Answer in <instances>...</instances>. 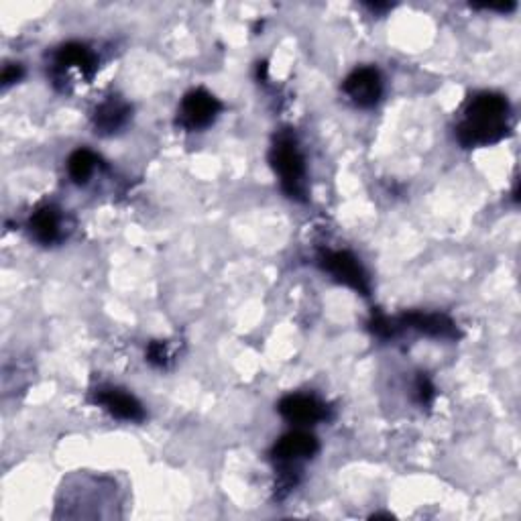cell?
Segmentation results:
<instances>
[{"label":"cell","instance_id":"9a60e30c","mask_svg":"<svg viewBox=\"0 0 521 521\" xmlns=\"http://www.w3.org/2000/svg\"><path fill=\"white\" fill-rule=\"evenodd\" d=\"M147 361L153 367H165L169 361V353H167V342L163 340H153L147 346Z\"/></svg>","mask_w":521,"mask_h":521},{"label":"cell","instance_id":"7c38bea8","mask_svg":"<svg viewBox=\"0 0 521 521\" xmlns=\"http://www.w3.org/2000/svg\"><path fill=\"white\" fill-rule=\"evenodd\" d=\"M29 233L41 245H53L62 239V216L55 206H41L29 218Z\"/></svg>","mask_w":521,"mask_h":521},{"label":"cell","instance_id":"9c48e42d","mask_svg":"<svg viewBox=\"0 0 521 521\" xmlns=\"http://www.w3.org/2000/svg\"><path fill=\"white\" fill-rule=\"evenodd\" d=\"M277 410L289 424H296V426H314L328 418L326 405L318 397L304 395V393L285 395L279 401Z\"/></svg>","mask_w":521,"mask_h":521},{"label":"cell","instance_id":"8992f818","mask_svg":"<svg viewBox=\"0 0 521 521\" xmlns=\"http://www.w3.org/2000/svg\"><path fill=\"white\" fill-rule=\"evenodd\" d=\"M342 92L359 108H373L383 96V78L377 68H357L342 82Z\"/></svg>","mask_w":521,"mask_h":521},{"label":"cell","instance_id":"30bf717a","mask_svg":"<svg viewBox=\"0 0 521 521\" xmlns=\"http://www.w3.org/2000/svg\"><path fill=\"white\" fill-rule=\"evenodd\" d=\"M391 326H393V334H395L397 328H412V330H418V332L432 336V338H444V340L458 338L456 324L444 314L410 312V314H403L397 322L391 320Z\"/></svg>","mask_w":521,"mask_h":521},{"label":"cell","instance_id":"5b68a950","mask_svg":"<svg viewBox=\"0 0 521 521\" xmlns=\"http://www.w3.org/2000/svg\"><path fill=\"white\" fill-rule=\"evenodd\" d=\"M70 70H78V74L86 80H92V76L98 70V57L96 53L84 45V43H66L53 53V66H51V78L53 84L60 86L66 80V74Z\"/></svg>","mask_w":521,"mask_h":521},{"label":"cell","instance_id":"ba28073f","mask_svg":"<svg viewBox=\"0 0 521 521\" xmlns=\"http://www.w3.org/2000/svg\"><path fill=\"white\" fill-rule=\"evenodd\" d=\"M94 403L106 410L112 418L123 420V422H143L145 410L135 395L121 387H98L94 391Z\"/></svg>","mask_w":521,"mask_h":521},{"label":"cell","instance_id":"7a4b0ae2","mask_svg":"<svg viewBox=\"0 0 521 521\" xmlns=\"http://www.w3.org/2000/svg\"><path fill=\"white\" fill-rule=\"evenodd\" d=\"M269 161L279 176L281 190L287 198L306 202L308 182H306V159L300 151L296 137L289 131H281L269 151Z\"/></svg>","mask_w":521,"mask_h":521},{"label":"cell","instance_id":"6da1fadb","mask_svg":"<svg viewBox=\"0 0 521 521\" xmlns=\"http://www.w3.org/2000/svg\"><path fill=\"white\" fill-rule=\"evenodd\" d=\"M511 131V108L497 92L475 94L462 112L456 139L462 147H487L503 141Z\"/></svg>","mask_w":521,"mask_h":521},{"label":"cell","instance_id":"5bb4252c","mask_svg":"<svg viewBox=\"0 0 521 521\" xmlns=\"http://www.w3.org/2000/svg\"><path fill=\"white\" fill-rule=\"evenodd\" d=\"M414 389H416V399H418V403H420V405H426V408H430L434 397H436V387H434V383L422 373V375L416 379Z\"/></svg>","mask_w":521,"mask_h":521},{"label":"cell","instance_id":"52a82bcc","mask_svg":"<svg viewBox=\"0 0 521 521\" xmlns=\"http://www.w3.org/2000/svg\"><path fill=\"white\" fill-rule=\"evenodd\" d=\"M318 450H320V444H318L316 436H312L310 432H304V430H294V432L281 436L275 442L271 456L279 467H298L300 462L314 458L318 454Z\"/></svg>","mask_w":521,"mask_h":521},{"label":"cell","instance_id":"277c9868","mask_svg":"<svg viewBox=\"0 0 521 521\" xmlns=\"http://www.w3.org/2000/svg\"><path fill=\"white\" fill-rule=\"evenodd\" d=\"M222 110V102L204 88L190 90L178 108V127L186 131L208 129Z\"/></svg>","mask_w":521,"mask_h":521},{"label":"cell","instance_id":"4fadbf2b","mask_svg":"<svg viewBox=\"0 0 521 521\" xmlns=\"http://www.w3.org/2000/svg\"><path fill=\"white\" fill-rule=\"evenodd\" d=\"M98 165V157L90 151V149H78L70 155L68 159V173L74 184L84 186L90 182V178L94 176Z\"/></svg>","mask_w":521,"mask_h":521},{"label":"cell","instance_id":"8fae6325","mask_svg":"<svg viewBox=\"0 0 521 521\" xmlns=\"http://www.w3.org/2000/svg\"><path fill=\"white\" fill-rule=\"evenodd\" d=\"M129 119H131V106L119 96H110L96 108L92 123H94V131L106 137V135L119 133Z\"/></svg>","mask_w":521,"mask_h":521},{"label":"cell","instance_id":"3957f363","mask_svg":"<svg viewBox=\"0 0 521 521\" xmlns=\"http://www.w3.org/2000/svg\"><path fill=\"white\" fill-rule=\"evenodd\" d=\"M320 267L332 275L334 281L355 289L361 296L371 294V283L369 275L359 263V259L349 251H324L318 257Z\"/></svg>","mask_w":521,"mask_h":521},{"label":"cell","instance_id":"2e32d148","mask_svg":"<svg viewBox=\"0 0 521 521\" xmlns=\"http://www.w3.org/2000/svg\"><path fill=\"white\" fill-rule=\"evenodd\" d=\"M23 66H19V64H9V66H5V70H3V86L7 88V86H11V84H15V82H19L21 78H23Z\"/></svg>","mask_w":521,"mask_h":521}]
</instances>
